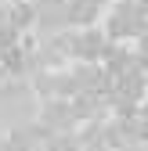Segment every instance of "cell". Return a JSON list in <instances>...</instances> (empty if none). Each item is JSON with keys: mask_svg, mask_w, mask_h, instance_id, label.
<instances>
[{"mask_svg": "<svg viewBox=\"0 0 148 151\" xmlns=\"http://www.w3.org/2000/svg\"><path fill=\"white\" fill-rule=\"evenodd\" d=\"M65 43H69V58L83 61V65L101 61L108 54V47H112L108 36H105V29H98V25H80L76 32H65Z\"/></svg>", "mask_w": 148, "mask_h": 151, "instance_id": "obj_1", "label": "cell"}, {"mask_svg": "<svg viewBox=\"0 0 148 151\" xmlns=\"http://www.w3.org/2000/svg\"><path fill=\"white\" fill-rule=\"evenodd\" d=\"M144 7L141 4H130V0H116L108 7V18H105V36L108 40H130V36H141L144 29Z\"/></svg>", "mask_w": 148, "mask_h": 151, "instance_id": "obj_2", "label": "cell"}, {"mask_svg": "<svg viewBox=\"0 0 148 151\" xmlns=\"http://www.w3.org/2000/svg\"><path fill=\"white\" fill-rule=\"evenodd\" d=\"M72 122H76V115H72L69 101H51L40 111V129L44 133H65V129H72Z\"/></svg>", "mask_w": 148, "mask_h": 151, "instance_id": "obj_3", "label": "cell"}, {"mask_svg": "<svg viewBox=\"0 0 148 151\" xmlns=\"http://www.w3.org/2000/svg\"><path fill=\"white\" fill-rule=\"evenodd\" d=\"M137 122H141V129H144V133H148V104L137 111Z\"/></svg>", "mask_w": 148, "mask_h": 151, "instance_id": "obj_4", "label": "cell"}, {"mask_svg": "<svg viewBox=\"0 0 148 151\" xmlns=\"http://www.w3.org/2000/svg\"><path fill=\"white\" fill-rule=\"evenodd\" d=\"M51 4H65V0H51Z\"/></svg>", "mask_w": 148, "mask_h": 151, "instance_id": "obj_5", "label": "cell"}, {"mask_svg": "<svg viewBox=\"0 0 148 151\" xmlns=\"http://www.w3.org/2000/svg\"><path fill=\"white\" fill-rule=\"evenodd\" d=\"M144 86H148V72H144Z\"/></svg>", "mask_w": 148, "mask_h": 151, "instance_id": "obj_6", "label": "cell"}]
</instances>
